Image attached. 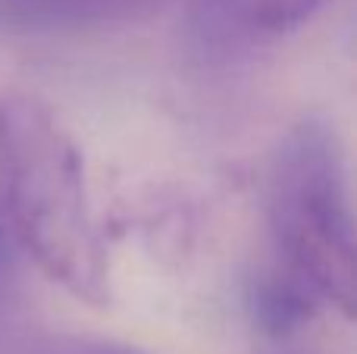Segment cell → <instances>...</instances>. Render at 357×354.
<instances>
[{
  "instance_id": "obj_1",
  "label": "cell",
  "mask_w": 357,
  "mask_h": 354,
  "mask_svg": "<svg viewBox=\"0 0 357 354\" xmlns=\"http://www.w3.org/2000/svg\"><path fill=\"white\" fill-rule=\"evenodd\" d=\"M0 210L19 248L85 305L110 301V263L79 144L47 100L0 91Z\"/></svg>"
},
{
  "instance_id": "obj_2",
  "label": "cell",
  "mask_w": 357,
  "mask_h": 354,
  "mask_svg": "<svg viewBox=\"0 0 357 354\" xmlns=\"http://www.w3.org/2000/svg\"><path fill=\"white\" fill-rule=\"evenodd\" d=\"M270 267L354 314V213L345 151L323 119H304L279 141L266 169Z\"/></svg>"
},
{
  "instance_id": "obj_3",
  "label": "cell",
  "mask_w": 357,
  "mask_h": 354,
  "mask_svg": "<svg viewBox=\"0 0 357 354\" xmlns=\"http://www.w3.org/2000/svg\"><path fill=\"white\" fill-rule=\"evenodd\" d=\"M333 0H191L188 38L197 54L232 60L301 31Z\"/></svg>"
},
{
  "instance_id": "obj_4",
  "label": "cell",
  "mask_w": 357,
  "mask_h": 354,
  "mask_svg": "<svg viewBox=\"0 0 357 354\" xmlns=\"http://www.w3.org/2000/svg\"><path fill=\"white\" fill-rule=\"evenodd\" d=\"M178 0H0V35L123 29L154 19Z\"/></svg>"
},
{
  "instance_id": "obj_5",
  "label": "cell",
  "mask_w": 357,
  "mask_h": 354,
  "mask_svg": "<svg viewBox=\"0 0 357 354\" xmlns=\"http://www.w3.org/2000/svg\"><path fill=\"white\" fill-rule=\"evenodd\" d=\"M248 311H251L254 326L264 336L289 339L298 330H304L310 320L320 317V311H326V307H323V301L310 288H304L298 279H291L282 270L266 263L251 279Z\"/></svg>"
},
{
  "instance_id": "obj_6",
  "label": "cell",
  "mask_w": 357,
  "mask_h": 354,
  "mask_svg": "<svg viewBox=\"0 0 357 354\" xmlns=\"http://www.w3.org/2000/svg\"><path fill=\"white\" fill-rule=\"evenodd\" d=\"M19 354H151L135 345L100 336H79V332H44L19 348Z\"/></svg>"
}]
</instances>
